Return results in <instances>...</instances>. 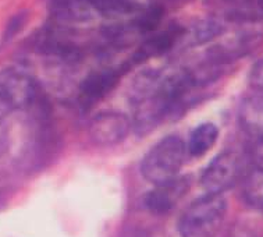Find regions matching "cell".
<instances>
[{"instance_id":"cell-21","label":"cell","mask_w":263,"mask_h":237,"mask_svg":"<svg viewBox=\"0 0 263 237\" xmlns=\"http://www.w3.org/2000/svg\"><path fill=\"white\" fill-rule=\"evenodd\" d=\"M251 155L256 163V168H263V140H256V144L252 148Z\"/></svg>"},{"instance_id":"cell-20","label":"cell","mask_w":263,"mask_h":237,"mask_svg":"<svg viewBox=\"0 0 263 237\" xmlns=\"http://www.w3.org/2000/svg\"><path fill=\"white\" fill-rule=\"evenodd\" d=\"M13 111H14V109L10 105L9 99H7L6 94L3 92L2 87H0V123L5 120L6 117L9 116Z\"/></svg>"},{"instance_id":"cell-10","label":"cell","mask_w":263,"mask_h":237,"mask_svg":"<svg viewBox=\"0 0 263 237\" xmlns=\"http://www.w3.org/2000/svg\"><path fill=\"white\" fill-rule=\"evenodd\" d=\"M48 9L53 20L62 25L89 23L96 15L89 0H48Z\"/></svg>"},{"instance_id":"cell-16","label":"cell","mask_w":263,"mask_h":237,"mask_svg":"<svg viewBox=\"0 0 263 237\" xmlns=\"http://www.w3.org/2000/svg\"><path fill=\"white\" fill-rule=\"evenodd\" d=\"M164 11L160 6H151L148 9L139 10L131 24L138 35H146L155 32L160 25Z\"/></svg>"},{"instance_id":"cell-6","label":"cell","mask_w":263,"mask_h":237,"mask_svg":"<svg viewBox=\"0 0 263 237\" xmlns=\"http://www.w3.org/2000/svg\"><path fill=\"white\" fill-rule=\"evenodd\" d=\"M0 87L13 109H27L38 99V87L34 78L17 68L0 71Z\"/></svg>"},{"instance_id":"cell-23","label":"cell","mask_w":263,"mask_h":237,"mask_svg":"<svg viewBox=\"0 0 263 237\" xmlns=\"http://www.w3.org/2000/svg\"><path fill=\"white\" fill-rule=\"evenodd\" d=\"M3 145V131H2V127H0V147Z\"/></svg>"},{"instance_id":"cell-3","label":"cell","mask_w":263,"mask_h":237,"mask_svg":"<svg viewBox=\"0 0 263 237\" xmlns=\"http://www.w3.org/2000/svg\"><path fill=\"white\" fill-rule=\"evenodd\" d=\"M242 174V159L235 151H224L208 165L202 173V187L206 194H221L231 189Z\"/></svg>"},{"instance_id":"cell-15","label":"cell","mask_w":263,"mask_h":237,"mask_svg":"<svg viewBox=\"0 0 263 237\" xmlns=\"http://www.w3.org/2000/svg\"><path fill=\"white\" fill-rule=\"evenodd\" d=\"M96 15L117 20L127 15L137 14L141 6L134 0H89Z\"/></svg>"},{"instance_id":"cell-8","label":"cell","mask_w":263,"mask_h":237,"mask_svg":"<svg viewBox=\"0 0 263 237\" xmlns=\"http://www.w3.org/2000/svg\"><path fill=\"white\" fill-rule=\"evenodd\" d=\"M181 27L172 25L164 31L160 32H153L149 38H146L139 45L138 49L135 50L129 64L144 63L146 60L152 58H159L162 54L170 52L174 46L180 44V39L182 35Z\"/></svg>"},{"instance_id":"cell-24","label":"cell","mask_w":263,"mask_h":237,"mask_svg":"<svg viewBox=\"0 0 263 237\" xmlns=\"http://www.w3.org/2000/svg\"><path fill=\"white\" fill-rule=\"evenodd\" d=\"M259 7H260V13H262L263 17V0H259Z\"/></svg>"},{"instance_id":"cell-12","label":"cell","mask_w":263,"mask_h":237,"mask_svg":"<svg viewBox=\"0 0 263 237\" xmlns=\"http://www.w3.org/2000/svg\"><path fill=\"white\" fill-rule=\"evenodd\" d=\"M239 123L249 136L263 140V95L242 102L239 107Z\"/></svg>"},{"instance_id":"cell-7","label":"cell","mask_w":263,"mask_h":237,"mask_svg":"<svg viewBox=\"0 0 263 237\" xmlns=\"http://www.w3.org/2000/svg\"><path fill=\"white\" fill-rule=\"evenodd\" d=\"M128 66L129 64H124L121 67L105 68L89 74L80 87V101L82 105L89 106L105 98L117 85Z\"/></svg>"},{"instance_id":"cell-14","label":"cell","mask_w":263,"mask_h":237,"mask_svg":"<svg viewBox=\"0 0 263 237\" xmlns=\"http://www.w3.org/2000/svg\"><path fill=\"white\" fill-rule=\"evenodd\" d=\"M219 137V130L213 123H203L192 131L190 140L185 144L187 154L195 158L205 155L213 148Z\"/></svg>"},{"instance_id":"cell-18","label":"cell","mask_w":263,"mask_h":237,"mask_svg":"<svg viewBox=\"0 0 263 237\" xmlns=\"http://www.w3.org/2000/svg\"><path fill=\"white\" fill-rule=\"evenodd\" d=\"M27 20H28V13L27 11H20V13L13 15L9 20L7 25H6L5 32H3V41L9 42V41L14 38L15 35L24 28V25L27 24Z\"/></svg>"},{"instance_id":"cell-2","label":"cell","mask_w":263,"mask_h":237,"mask_svg":"<svg viewBox=\"0 0 263 237\" xmlns=\"http://www.w3.org/2000/svg\"><path fill=\"white\" fill-rule=\"evenodd\" d=\"M227 204L223 195L206 194L188 207L180 218L181 237H215L223 225Z\"/></svg>"},{"instance_id":"cell-11","label":"cell","mask_w":263,"mask_h":237,"mask_svg":"<svg viewBox=\"0 0 263 237\" xmlns=\"http://www.w3.org/2000/svg\"><path fill=\"white\" fill-rule=\"evenodd\" d=\"M224 32V25L217 19L198 20L190 28L182 29L180 44L185 46H201L209 44Z\"/></svg>"},{"instance_id":"cell-13","label":"cell","mask_w":263,"mask_h":237,"mask_svg":"<svg viewBox=\"0 0 263 237\" xmlns=\"http://www.w3.org/2000/svg\"><path fill=\"white\" fill-rule=\"evenodd\" d=\"M211 5L223 9V14L230 21H255L263 19L259 0H208Z\"/></svg>"},{"instance_id":"cell-17","label":"cell","mask_w":263,"mask_h":237,"mask_svg":"<svg viewBox=\"0 0 263 237\" xmlns=\"http://www.w3.org/2000/svg\"><path fill=\"white\" fill-rule=\"evenodd\" d=\"M244 198L247 204L258 209H263V168H255L245 177Z\"/></svg>"},{"instance_id":"cell-4","label":"cell","mask_w":263,"mask_h":237,"mask_svg":"<svg viewBox=\"0 0 263 237\" xmlns=\"http://www.w3.org/2000/svg\"><path fill=\"white\" fill-rule=\"evenodd\" d=\"M133 123L120 112H102L92 117L88 126V136L96 145L111 147L128 137Z\"/></svg>"},{"instance_id":"cell-9","label":"cell","mask_w":263,"mask_h":237,"mask_svg":"<svg viewBox=\"0 0 263 237\" xmlns=\"http://www.w3.org/2000/svg\"><path fill=\"white\" fill-rule=\"evenodd\" d=\"M188 191V181L185 179L177 177L168 183L155 186V190L146 195L145 205L152 213L164 215L170 212L174 205L184 197Z\"/></svg>"},{"instance_id":"cell-22","label":"cell","mask_w":263,"mask_h":237,"mask_svg":"<svg viewBox=\"0 0 263 237\" xmlns=\"http://www.w3.org/2000/svg\"><path fill=\"white\" fill-rule=\"evenodd\" d=\"M231 237H255L254 234H251V233H248L247 230H244V229H239V230H237V232L233 233V236Z\"/></svg>"},{"instance_id":"cell-5","label":"cell","mask_w":263,"mask_h":237,"mask_svg":"<svg viewBox=\"0 0 263 237\" xmlns=\"http://www.w3.org/2000/svg\"><path fill=\"white\" fill-rule=\"evenodd\" d=\"M263 35L256 31H241L224 38L206 50V56L229 67L230 64L254 52L262 44Z\"/></svg>"},{"instance_id":"cell-1","label":"cell","mask_w":263,"mask_h":237,"mask_svg":"<svg viewBox=\"0 0 263 237\" xmlns=\"http://www.w3.org/2000/svg\"><path fill=\"white\" fill-rule=\"evenodd\" d=\"M187 155L185 142L180 137H164L148 151L141 163V172L155 186L168 183L177 179Z\"/></svg>"},{"instance_id":"cell-19","label":"cell","mask_w":263,"mask_h":237,"mask_svg":"<svg viewBox=\"0 0 263 237\" xmlns=\"http://www.w3.org/2000/svg\"><path fill=\"white\" fill-rule=\"evenodd\" d=\"M248 82L255 91L263 94V58L255 62L254 66L251 67L248 76Z\"/></svg>"}]
</instances>
